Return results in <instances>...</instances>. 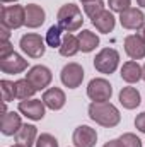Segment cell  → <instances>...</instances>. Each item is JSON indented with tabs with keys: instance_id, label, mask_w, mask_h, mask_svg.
<instances>
[{
	"instance_id": "6da1fadb",
	"label": "cell",
	"mask_w": 145,
	"mask_h": 147,
	"mask_svg": "<svg viewBox=\"0 0 145 147\" xmlns=\"http://www.w3.org/2000/svg\"><path fill=\"white\" fill-rule=\"evenodd\" d=\"M89 118L96 123H99L101 127H106V128H113L119 123L121 120V115L118 108L114 105H111L108 101L104 103H91L89 105Z\"/></svg>"
},
{
	"instance_id": "484cf974",
	"label": "cell",
	"mask_w": 145,
	"mask_h": 147,
	"mask_svg": "<svg viewBox=\"0 0 145 147\" xmlns=\"http://www.w3.org/2000/svg\"><path fill=\"white\" fill-rule=\"evenodd\" d=\"M84 10H85V14L94 21L97 16H101V14L104 12V2H103V0H94V2L84 3Z\"/></svg>"
},
{
	"instance_id": "9a60e30c",
	"label": "cell",
	"mask_w": 145,
	"mask_h": 147,
	"mask_svg": "<svg viewBox=\"0 0 145 147\" xmlns=\"http://www.w3.org/2000/svg\"><path fill=\"white\" fill-rule=\"evenodd\" d=\"M65 101H67L65 99V92L60 87H51V89L44 91V94H43V103L53 111L62 110L65 106Z\"/></svg>"
},
{
	"instance_id": "8d00e7d4",
	"label": "cell",
	"mask_w": 145,
	"mask_h": 147,
	"mask_svg": "<svg viewBox=\"0 0 145 147\" xmlns=\"http://www.w3.org/2000/svg\"><path fill=\"white\" fill-rule=\"evenodd\" d=\"M3 3H7V2H17V0H2Z\"/></svg>"
},
{
	"instance_id": "d6986e66",
	"label": "cell",
	"mask_w": 145,
	"mask_h": 147,
	"mask_svg": "<svg viewBox=\"0 0 145 147\" xmlns=\"http://www.w3.org/2000/svg\"><path fill=\"white\" fill-rule=\"evenodd\" d=\"M36 135L38 130L34 125H22L21 130L15 134V142L17 144H22L24 147H33L36 144Z\"/></svg>"
},
{
	"instance_id": "f35d334b",
	"label": "cell",
	"mask_w": 145,
	"mask_h": 147,
	"mask_svg": "<svg viewBox=\"0 0 145 147\" xmlns=\"http://www.w3.org/2000/svg\"><path fill=\"white\" fill-rule=\"evenodd\" d=\"M12 147H24L22 144H15V146H12Z\"/></svg>"
},
{
	"instance_id": "3957f363",
	"label": "cell",
	"mask_w": 145,
	"mask_h": 147,
	"mask_svg": "<svg viewBox=\"0 0 145 147\" xmlns=\"http://www.w3.org/2000/svg\"><path fill=\"white\" fill-rule=\"evenodd\" d=\"M118 63H119V53L114 48L101 50L94 58V67L101 74H113L118 69Z\"/></svg>"
},
{
	"instance_id": "7a4b0ae2",
	"label": "cell",
	"mask_w": 145,
	"mask_h": 147,
	"mask_svg": "<svg viewBox=\"0 0 145 147\" xmlns=\"http://www.w3.org/2000/svg\"><path fill=\"white\" fill-rule=\"evenodd\" d=\"M56 19H58V24L62 26V29L67 31V33H73V31L80 29V26L84 22L82 12H80V9L75 3H65L58 10Z\"/></svg>"
},
{
	"instance_id": "4316f807",
	"label": "cell",
	"mask_w": 145,
	"mask_h": 147,
	"mask_svg": "<svg viewBox=\"0 0 145 147\" xmlns=\"http://www.w3.org/2000/svg\"><path fill=\"white\" fill-rule=\"evenodd\" d=\"M119 142L123 147H142V140L135 134H123L119 137Z\"/></svg>"
},
{
	"instance_id": "1f68e13d",
	"label": "cell",
	"mask_w": 145,
	"mask_h": 147,
	"mask_svg": "<svg viewBox=\"0 0 145 147\" xmlns=\"http://www.w3.org/2000/svg\"><path fill=\"white\" fill-rule=\"evenodd\" d=\"M9 38H10V29L5 28V26H2V36H0V41H9Z\"/></svg>"
},
{
	"instance_id": "e0dca14e",
	"label": "cell",
	"mask_w": 145,
	"mask_h": 147,
	"mask_svg": "<svg viewBox=\"0 0 145 147\" xmlns=\"http://www.w3.org/2000/svg\"><path fill=\"white\" fill-rule=\"evenodd\" d=\"M119 103L126 110H135L140 105V92L135 87H123L119 91Z\"/></svg>"
},
{
	"instance_id": "603a6c76",
	"label": "cell",
	"mask_w": 145,
	"mask_h": 147,
	"mask_svg": "<svg viewBox=\"0 0 145 147\" xmlns=\"http://www.w3.org/2000/svg\"><path fill=\"white\" fill-rule=\"evenodd\" d=\"M36 92V87L28 80V79H21V80H15V94H17V99H29L33 98Z\"/></svg>"
},
{
	"instance_id": "cb8c5ba5",
	"label": "cell",
	"mask_w": 145,
	"mask_h": 147,
	"mask_svg": "<svg viewBox=\"0 0 145 147\" xmlns=\"http://www.w3.org/2000/svg\"><path fill=\"white\" fill-rule=\"evenodd\" d=\"M62 26L56 24V26H51L46 33V45L51 46V48H60L62 46V41H63V36H62Z\"/></svg>"
},
{
	"instance_id": "83f0119b",
	"label": "cell",
	"mask_w": 145,
	"mask_h": 147,
	"mask_svg": "<svg viewBox=\"0 0 145 147\" xmlns=\"http://www.w3.org/2000/svg\"><path fill=\"white\" fill-rule=\"evenodd\" d=\"M36 147H58V140L50 134H41L36 140Z\"/></svg>"
},
{
	"instance_id": "4fadbf2b",
	"label": "cell",
	"mask_w": 145,
	"mask_h": 147,
	"mask_svg": "<svg viewBox=\"0 0 145 147\" xmlns=\"http://www.w3.org/2000/svg\"><path fill=\"white\" fill-rule=\"evenodd\" d=\"M125 51L132 60H142L145 57V43L138 34H130L125 39Z\"/></svg>"
},
{
	"instance_id": "ac0fdd59",
	"label": "cell",
	"mask_w": 145,
	"mask_h": 147,
	"mask_svg": "<svg viewBox=\"0 0 145 147\" xmlns=\"http://www.w3.org/2000/svg\"><path fill=\"white\" fill-rule=\"evenodd\" d=\"M121 79L128 84H133V82H138L142 79V67L135 62V60H130V62H125L123 67H121Z\"/></svg>"
},
{
	"instance_id": "4dcf8cb0",
	"label": "cell",
	"mask_w": 145,
	"mask_h": 147,
	"mask_svg": "<svg viewBox=\"0 0 145 147\" xmlns=\"http://www.w3.org/2000/svg\"><path fill=\"white\" fill-rule=\"evenodd\" d=\"M135 127H137L142 134H145V111L140 113V115L135 118Z\"/></svg>"
},
{
	"instance_id": "d6a6232c",
	"label": "cell",
	"mask_w": 145,
	"mask_h": 147,
	"mask_svg": "<svg viewBox=\"0 0 145 147\" xmlns=\"http://www.w3.org/2000/svg\"><path fill=\"white\" fill-rule=\"evenodd\" d=\"M103 147H123V146H121V142L118 139V140H109V142H106Z\"/></svg>"
},
{
	"instance_id": "277c9868",
	"label": "cell",
	"mask_w": 145,
	"mask_h": 147,
	"mask_svg": "<svg viewBox=\"0 0 145 147\" xmlns=\"http://www.w3.org/2000/svg\"><path fill=\"white\" fill-rule=\"evenodd\" d=\"M2 26L9 29H17L26 24V7L22 5H10L2 9Z\"/></svg>"
},
{
	"instance_id": "d590c367",
	"label": "cell",
	"mask_w": 145,
	"mask_h": 147,
	"mask_svg": "<svg viewBox=\"0 0 145 147\" xmlns=\"http://www.w3.org/2000/svg\"><path fill=\"white\" fill-rule=\"evenodd\" d=\"M142 79H144V80H145V65H144V67H142Z\"/></svg>"
},
{
	"instance_id": "2e32d148",
	"label": "cell",
	"mask_w": 145,
	"mask_h": 147,
	"mask_svg": "<svg viewBox=\"0 0 145 147\" xmlns=\"http://www.w3.org/2000/svg\"><path fill=\"white\" fill-rule=\"evenodd\" d=\"M46 19L44 10L36 5V3H29L26 5V26L28 28H39Z\"/></svg>"
},
{
	"instance_id": "836d02e7",
	"label": "cell",
	"mask_w": 145,
	"mask_h": 147,
	"mask_svg": "<svg viewBox=\"0 0 145 147\" xmlns=\"http://www.w3.org/2000/svg\"><path fill=\"white\" fill-rule=\"evenodd\" d=\"M138 36H140V39L145 43V22L140 26V29H138Z\"/></svg>"
},
{
	"instance_id": "ba28073f",
	"label": "cell",
	"mask_w": 145,
	"mask_h": 147,
	"mask_svg": "<svg viewBox=\"0 0 145 147\" xmlns=\"http://www.w3.org/2000/svg\"><path fill=\"white\" fill-rule=\"evenodd\" d=\"M72 142L75 147H94L97 142V134L87 125H80L73 130Z\"/></svg>"
},
{
	"instance_id": "44dd1931",
	"label": "cell",
	"mask_w": 145,
	"mask_h": 147,
	"mask_svg": "<svg viewBox=\"0 0 145 147\" xmlns=\"http://www.w3.org/2000/svg\"><path fill=\"white\" fill-rule=\"evenodd\" d=\"M79 45H80V50L84 51V53H89V51H92L97 45H99V38L96 36L92 31H89V29H84L82 33H79Z\"/></svg>"
},
{
	"instance_id": "d4e9b609",
	"label": "cell",
	"mask_w": 145,
	"mask_h": 147,
	"mask_svg": "<svg viewBox=\"0 0 145 147\" xmlns=\"http://www.w3.org/2000/svg\"><path fill=\"white\" fill-rule=\"evenodd\" d=\"M0 89H2V99L3 103H10L14 101V98H17L15 94V82H10V80H0Z\"/></svg>"
},
{
	"instance_id": "52a82bcc",
	"label": "cell",
	"mask_w": 145,
	"mask_h": 147,
	"mask_svg": "<svg viewBox=\"0 0 145 147\" xmlns=\"http://www.w3.org/2000/svg\"><path fill=\"white\" fill-rule=\"evenodd\" d=\"M84 80V69L82 65L79 63H67L63 69H62V82L68 87V89H75L82 84Z\"/></svg>"
},
{
	"instance_id": "5bb4252c",
	"label": "cell",
	"mask_w": 145,
	"mask_h": 147,
	"mask_svg": "<svg viewBox=\"0 0 145 147\" xmlns=\"http://www.w3.org/2000/svg\"><path fill=\"white\" fill-rule=\"evenodd\" d=\"M22 127V121H21V116L14 111H7L2 115V120H0V130L3 135H15Z\"/></svg>"
},
{
	"instance_id": "7c38bea8",
	"label": "cell",
	"mask_w": 145,
	"mask_h": 147,
	"mask_svg": "<svg viewBox=\"0 0 145 147\" xmlns=\"http://www.w3.org/2000/svg\"><path fill=\"white\" fill-rule=\"evenodd\" d=\"M119 22L125 29H140V26L145 22V16L140 9H126L119 14Z\"/></svg>"
},
{
	"instance_id": "7402d4cb",
	"label": "cell",
	"mask_w": 145,
	"mask_h": 147,
	"mask_svg": "<svg viewBox=\"0 0 145 147\" xmlns=\"http://www.w3.org/2000/svg\"><path fill=\"white\" fill-rule=\"evenodd\" d=\"M58 50H60V55H63V57H73V55H75V53L80 50L79 38H75L73 34H70V33L63 34L62 46H60Z\"/></svg>"
},
{
	"instance_id": "f546056e",
	"label": "cell",
	"mask_w": 145,
	"mask_h": 147,
	"mask_svg": "<svg viewBox=\"0 0 145 147\" xmlns=\"http://www.w3.org/2000/svg\"><path fill=\"white\" fill-rule=\"evenodd\" d=\"M10 53H14V48H12L10 41H0V58L9 57Z\"/></svg>"
},
{
	"instance_id": "8fae6325",
	"label": "cell",
	"mask_w": 145,
	"mask_h": 147,
	"mask_svg": "<svg viewBox=\"0 0 145 147\" xmlns=\"http://www.w3.org/2000/svg\"><path fill=\"white\" fill-rule=\"evenodd\" d=\"M44 103L41 101V99H24V101H21L19 103V111L24 115V116H28L29 120H43V116H44Z\"/></svg>"
},
{
	"instance_id": "30bf717a",
	"label": "cell",
	"mask_w": 145,
	"mask_h": 147,
	"mask_svg": "<svg viewBox=\"0 0 145 147\" xmlns=\"http://www.w3.org/2000/svg\"><path fill=\"white\" fill-rule=\"evenodd\" d=\"M26 69H28V60H24L15 51L5 58H0V70L3 74H21Z\"/></svg>"
},
{
	"instance_id": "f1b7e54d",
	"label": "cell",
	"mask_w": 145,
	"mask_h": 147,
	"mask_svg": "<svg viewBox=\"0 0 145 147\" xmlns=\"http://www.w3.org/2000/svg\"><path fill=\"white\" fill-rule=\"evenodd\" d=\"M130 3H132V0H108V5L109 9L113 10V12H125L126 9H130Z\"/></svg>"
},
{
	"instance_id": "74e56055",
	"label": "cell",
	"mask_w": 145,
	"mask_h": 147,
	"mask_svg": "<svg viewBox=\"0 0 145 147\" xmlns=\"http://www.w3.org/2000/svg\"><path fill=\"white\" fill-rule=\"evenodd\" d=\"M80 2H84V3H89V2H94V0H80Z\"/></svg>"
},
{
	"instance_id": "8992f818",
	"label": "cell",
	"mask_w": 145,
	"mask_h": 147,
	"mask_svg": "<svg viewBox=\"0 0 145 147\" xmlns=\"http://www.w3.org/2000/svg\"><path fill=\"white\" fill-rule=\"evenodd\" d=\"M87 96L92 99V101H97V103H104L109 101L111 96H113V87L106 79H92L87 86Z\"/></svg>"
},
{
	"instance_id": "e575fe53",
	"label": "cell",
	"mask_w": 145,
	"mask_h": 147,
	"mask_svg": "<svg viewBox=\"0 0 145 147\" xmlns=\"http://www.w3.org/2000/svg\"><path fill=\"white\" fill-rule=\"evenodd\" d=\"M137 2H138V5H140V7H145V0H137Z\"/></svg>"
},
{
	"instance_id": "ffe728a7",
	"label": "cell",
	"mask_w": 145,
	"mask_h": 147,
	"mask_svg": "<svg viewBox=\"0 0 145 147\" xmlns=\"http://www.w3.org/2000/svg\"><path fill=\"white\" fill-rule=\"evenodd\" d=\"M92 24L96 26V29H97L99 33H104V34H108V33H111V31L114 29L116 19H114V16H113L109 10H104L101 16H97V17L92 21Z\"/></svg>"
},
{
	"instance_id": "5b68a950",
	"label": "cell",
	"mask_w": 145,
	"mask_h": 147,
	"mask_svg": "<svg viewBox=\"0 0 145 147\" xmlns=\"http://www.w3.org/2000/svg\"><path fill=\"white\" fill-rule=\"evenodd\" d=\"M19 46L31 58H41L44 55V50H46L44 39L39 36V34H34V33L24 34V36L21 38V41H19Z\"/></svg>"
},
{
	"instance_id": "9c48e42d",
	"label": "cell",
	"mask_w": 145,
	"mask_h": 147,
	"mask_svg": "<svg viewBox=\"0 0 145 147\" xmlns=\"http://www.w3.org/2000/svg\"><path fill=\"white\" fill-rule=\"evenodd\" d=\"M26 79L36 87V91H41V89H44V87L50 86L53 75H51V70H50L48 67H44V65H36V67H33V69L28 72Z\"/></svg>"
}]
</instances>
